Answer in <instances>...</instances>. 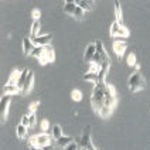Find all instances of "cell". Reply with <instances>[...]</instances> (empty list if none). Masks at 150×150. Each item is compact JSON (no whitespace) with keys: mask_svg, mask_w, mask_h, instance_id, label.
<instances>
[{"mask_svg":"<svg viewBox=\"0 0 150 150\" xmlns=\"http://www.w3.org/2000/svg\"><path fill=\"white\" fill-rule=\"evenodd\" d=\"M76 7H78V6H76L75 1H69V0H65V1H64V11H65L67 14H69V16L74 14Z\"/></svg>","mask_w":150,"mask_h":150,"instance_id":"obj_15","label":"cell"},{"mask_svg":"<svg viewBox=\"0 0 150 150\" xmlns=\"http://www.w3.org/2000/svg\"><path fill=\"white\" fill-rule=\"evenodd\" d=\"M109 68H110V62H103V64L100 65V69H99V72H98L99 83H105V78H106V75H108Z\"/></svg>","mask_w":150,"mask_h":150,"instance_id":"obj_12","label":"cell"},{"mask_svg":"<svg viewBox=\"0 0 150 150\" xmlns=\"http://www.w3.org/2000/svg\"><path fill=\"white\" fill-rule=\"evenodd\" d=\"M42 150H54V144L51 143V144H48V146H45V147H42Z\"/></svg>","mask_w":150,"mask_h":150,"instance_id":"obj_38","label":"cell"},{"mask_svg":"<svg viewBox=\"0 0 150 150\" xmlns=\"http://www.w3.org/2000/svg\"><path fill=\"white\" fill-rule=\"evenodd\" d=\"M21 125L27 126V127H30V117H28V115L25 113L24 116L21 117Z\"/></svg>","mask_w":150,"mask_h":150,"instance_id":"obj_33","label":"cell"},{"mask_svg":"<svg viewBox=\"0 0 150 150\" xmlns=\"http://www.w3.org/2000/svg\"><path fill=\"white\" fill-rule=\"evenodd\" d=\"M112 112H113V108H108V106H106V108L100 109L99 112H98V115H99L100 117H103V119H108V117L112 115Z\"/></svg>","mask_w":150,"mask_h":150,"instance_id":"obj_25","label":"cell"},{"mask_svg":"<svg viewBox=\"0 0 150 150\" xmlns=\"http://www.w3.org/2000/svg\"><path fill=\"white\" fill-rule=\"evenodd\" d=\"M93 42H95V47H96V52L100 55L102 61H103V62H110V58H109L106 50L103 48V44H102V41H100V40H96V41H93ZM100 65H102V64H100Z\"/></svg>","mask_w":150,"mask_h":150,"instance_id":"obj_10","label":"cell"},{"mask_svg":"<svg viewBox=\"0 0 150 150\" xmlns=\"http://www.w3.org/2000/svg\"><path fill=\"white\" fill-rule=\"evenodd\" d=\"M34 47L35 45H34V42L31 41L30 37H24L23 38V52H24V55H31Z\"/></svg>","mask_w":150,"mask_h":150,"instance_id":"obj_11","label":"cell"},{"mask_svg":"<svg viewBox=\"0 0 150 150\" xmlns=\"http://www.w3.org/2000/svg\"><path fill=\"white\" fill-rule=\"evenodd\" d=\"M113 42H126L127 41V38H123V37H115V38H112Z\"/></svg>","mask_w":150,"mask_h":150,"instance_id":"obj_37","label":"cell"},{"mask_svg":"<svg viewBox=\"0 0 150 150\" xmlns=\"http://www.w3.org/2000/svg\"><path fill=\"white\" fill-rule=\"evenodd\" d=\"M16 133H17V137H18V139H25V136H27V126L20 123V125L17 126Z\"/></svg>","mask_w":150,"mask_h":150,"instance_id":"obj_22","label":"cell"},{"mask_svg":"<svg viewBox=\"0 0 150 150\" xmlns=\"http://www.w3.org/2000/svg\"><path fill=\"white\" fill-rule=\"evenodd\" d=\"M79 146L83 147V149H88V150H95V146L92 144V140H91V129H89V126L85 127V132H83V134H82V139H81Z\"/></svg>","mask_w":150,"mask_h":150,"instance_id":"obj_6","label":"cell"},{"mask_svg":"<svg viewBox=\"0 0 150 150\" xmlns=\"http://www.w3.org/2000/svg\"><path fill=\"white\" fill-rule=\"evenodd\" d=\"M28 117H30V127H31V126L35 125V120H37V116H35V113H30V115H28Z\"/></svg>","mask_w":150,"mask_h":150,"instance_id":"obj_34","label":"cell"},{"mask_svg":"<svg viewBox=\"0 0 150 150\" xmlns=\"http://www.w3.org/2000/svg\"><path fill=\"white\" fill-rule=\"evenodd\" d=\"M28 72H30V69H23V71H21V74H20V76H18V81H17V88H18L20 91H21V89H23V86H24Z\"/></svg>","mask_w":150,"mask_h":150,"instance_id":"obj_18","label":"cell"},{"mask_svg":"<svg viewBox=\"0 0 150 150\" xmlns=\"http://www.w3.org/2000/svg\"><path fill=\"white\" fill-rule=\"evenodd\" d=\"M95 150H96V149H95Z\"/></svg>","mask_w":150,"mask_h":150,"instance_id":"obj_41","label":"cell"},{"mask_svg":"<svg viewBox=\"0 0 150 150\" xmlns=\"http://www.w3.org/2000/svg\"><path fill=\"white\" fill-rule=\"evenodd\" d=\"M109 33H110V37H112V38H115V37H123V38H127V37H129V30H127L122 23H119V21H116V20L112 23Z\"/></svg>","mask_w":150,"mask_h":150,"instance_id":"obj_4","label":"cell"},{"mask_svg":"<svg viewBox=\"0 0 150 150\" xmlns=\"http://www.w3.org/2000/svg\"><path fill=\"white\" fill-rule=\"evenodd\" d=\"M127 65L129 67H136L137 64H136V55H134L133 52H130L129 55H127Z\"/></svg>","mask_w":150,"mask_h":150,"instance_id":"obj_30","label":"cell"},{"mask_svg":"<svg viewBox=\"0 0 150 150\" xmlns=\"http://www.w3.org/2000/svg\"><path fill=\"white\" fill-rule=\"evenodd\" d=\"M83 81H88V82H92V83H99V76L98 74H95V72H85L83 74Z\"/></svg>","mask_w":150,"mask_h":150,"instance_id":"obj_16","label":"cell"},{"mask_svg":"<svg viewBox=\"0 0 150 150\" xmlns=\"http://www.w3.org/2000/svg\"><path fill=\"white\" fill-rule=\"evenodd\" d=\"M76 6H78V4H76ZM72 17L76 18V20H82L83 17H85V11H83L81 7H76V10H75V13L72 14Z\"/></svg>","mask_w":150,"mask_h":150,"instance_id":"obj_29","label":"cell"},{"mask_svg":"<svg viewBox=\"0 0 150 150\" xmlns=\"http://www.w3.org/2000/svg\"><path fill=\"white\" fill-rule=\"evenodd\" d=\"M71 99L75 100V102H79V100L82 99V93L79 89H74V91L71 92Z\"/></svg>","mask_w":150,"mask_h":150,"instance_id":"obj_28","label":"cell"},{"mask_svg":"<svg viewBox=\"0 0 150 150\" xmlns=\"http://www.w3.org/2000/svg\"><path fill=\"white\" fill-rule=\"evenodd\" d=\"M38 30H40V21L38 20H34L33 25H31V31H30V38H34L38 35Z\"/></svg>","mask_w":150,"mask_h":150,"instance_id":"obj_23","label":"cell"},{"mask_svg":"<svg viewBox=\"0 0 150 150\" xmlns=\"http://www.w3.org/2000/svg\"><path fill=\"white\" fill-rule=\"evenodd\" d=\"M20 74H21V71L14 69V71L10 74V76H8L6 85H16V86H17V81H18V76H20Z\"/></svg>","mask_w":150,"mask_h":150,"instance_id":"obj_17","label":"cell"},{"mask_svg":"<svg viewBox=\"0 0 150 150\" xmlns=\"http://www.w3.org/2000/svg\"><path fill=\"white\" fill-rule=\"evenodd\" d=\"M95 54H96V47H95V42L88 44V45H86V50H85V54H83V61H85L86 64H91Z\"/></svg>","mask_w":150,"mask_h":150,"instance_id":"obj_8","label":"cell"},{"mask_svg":"<svg viewBox=\"0 0 150 150\" xmlns=\"http://www.w3.org/2000/svg\"><path fill=\"white\" fill-rule=\"evenodd\" d=\"M64 134H62V129H61V126L59 125H54L52 126V139L57 142L59 137H62Z\"/></svg>","mask_w":150,"mask_h":150,"instance_id":"obj_21","label":"cell"},{"mask_svg":"<svg viewBox=\"0 0 150 150\" xmlns=\"http://www.w3.org/2000/svg\"><path fill=\"white\" fill-rule=\"evenodd\" d=\"M127 86L132 92H139L146 88V79L139 71H136L133 74L129 76L127 79Z\"/></svg>","mask_w":150,"mask_h":150,"instance_id":"obj_2","label":"cell"},{"mask_svg":"<svg viewBox=\"0 0 150 150\" xmlns=\"http://www.w3.org/2000/svg\"><path fill=\"white\" fill-rule=\"evenodd\" d=\"M30 146H35V147H45V146H48L51 144V137L48 133H45V132H42V133H38V134H34L33 137L30 139Z\"/></svg>","mask_w":150,"mask_h":150,"instance_id":"obj_3","label":"cell"},{"mask_svg":"<svg viewBox=\"0 0 150 150\" xmlns=\"http://www.w3.org/2000/svg\"><path fill=\"white\" fill-rule=\"evenodd\" d=\"M79 150H88V149H83V147H81V149H79Z\"/></svg>","mask_w":150,"mask_h":150,"instance_id":"obj_40","label":"cell"},{"mask_svg":"<svg viewBox=\"0 0 150 150\" xmlns=\"http://www.w3.org/2000/svg\"><path fill=\"white\" fill-rule=\"evenodd\" d=\"M33 86H34V74H33V71H30L28 75H27L24 86H23V89H21V95H28L30 91L33 89Z\"/></svg>","mask_w":150,"mask_h":150,"instance_id":"obj_9","label":"cell"},{"mask_svg":"<svg viewBox=\"0 0 150 150\" xmlns=\"http://www.w3.org/2000/svg\"><path fill=\"white\" fill-rule=\"evenodd\" d=\"M31 55H33V57H35L37 59H40L42 55H44V47L35 45V47H34V50H33V52H31Z\"/></svg>","mask_w":150,"mask_h":150,"instance_id":"obj_26","label":"cell"},{"mask_svg":"<svg viewBox=\"0 0 150 150\" xmlns=\"http://www.w3.org/2000/svg\"><path fill=\"white\" fill-rule=\"evenodd\" d=\"M51 40H52V34H44V35H37V37L31 38V41L34 42V45H40V47L50 45Z\"/></svg>","mask_w":150,"mask_h":150,"instance_id":"obj_7","label":"cell"},{"mask_svg":"<svg viewBox=\"0 0 150 150\" xmlns=\"http://www.w3.org/2000/svg\"><path fill=\"white\" fill-rule=\"evenodd\" d=\"M117 103L116 89L110 83H96L91 95L92 109L98 113L102 108H113Z\"/></svg>","mask_w":150,"mask_h":150,"instance_id":"obj_1","label":"cell"},{"mask_svg":"<svg viewBox=\"0 0 150 150\" xmlns=\"http://www.w3.org/2000/svg\"><path fill=\"white\" fill-rule=\"evenodd\" d=\"M44 50H45V55H47V58L50 62H54V59H55V51L52 48V45H45L44 47Z\"/></svg>","mask_w":150,"mask_h":150,"instance_id":"obj_20","label":"cell"},{"mask_svg":"<svg viewBox=\"0 0 150 150\" xmlns=\"http://www.w3.org/2000/svg\"><path fill=\"white\" fill-rule=\"evenodd\" d=\"M126 47H127V42H113V51L119 58H122V55L125 54Z\"/></svg>","mask_w":150,"mask_h":150,"instance_id":"obj_13","label":"cell"},{"mask_svg":"<svg viewBox=\"0 0 150 150\" xmlns=\"http://www.w3.org/2000/svg\"><path fill=\"white\" fill-rule=\"evenodd\" d=\"M38 102L37 100H34V102H31L30 103V106H28V110H27V115H30V113H35V110H37V108H38Z\"/></svg>","mask_w":150,"mask_h":150,"instance_id":"obj_31","label":"cell"},{"mask_svg":"<svg viewBox=\"0 0 150 150\" xmlns=\"http://www.w3.org/2000/svg\"><path fill=\"white\" fill-rule=\"evenodd\" d=\"M40 16H41V14H40V10L34 8V10H33V18H34V20H38V18H40Z\"/></svg>","mask_w":150,"mask_h":150,"instance_id":"obj_35","label":"cell"},{"mask_svg":"<svg viewBox=\"0 0 150 150\" xmlns=\"http://www.w3.org/2000/svg\"><path fill=\"white\" fill-rule=\"evenodd\" d=\"M3 93L4 95H21V91L17 88L16 85H4L3 86Z\"/></svg>","mask_w":150,"mask_h":150,"instance_id":"obj_14","label":"cell"},{"mask_svg":"<svg viewBox=\"0 0 150 150\" xmlns=\"http://www.w3.org/2000/svg\"><path fill=\"white\" fill-rule=\"evenodd\" d=\"M71 142H72V139H71L69 136H62V137H59L58 140H57V144L61 146V147H65V146L69 144Z\"/></svg>","mask_w":150,"mask_h":150,"instance_id":"obj_27","label":"cell"},{"mask_svg":"<svg viewBox=\"0 0 150 150\" xmlns=\"http://www.w3.org/2000/svg\"><path fill=\"white\" fill-rule=\"evenodd\" d=\"M75 3L78 4V7L82 8L83 11H89V10H92V3H93V1H88V0H76Z\"/></svg>","mask_w":150,"mask_h":150,"instance_id":"obj_19","label":"cell"},{"mask_svg":"<svg viewBox=\"0 0 150 150\" xmlns=\"http://www.w3.org/2000/svg\"><path fill=\"white\" fill-rule=\"evenodd\" d=\"M115 16H116V21L122 23V6L120 1H115Z\"/></svg>","mask_w":150,"mask_h":150,"instance_id":"obj_24","label":"cell"},{"mask_svg":"<svg viewBox=\"0 0 150 150\" xmlns=\"http://www.w3.org/2000/svg\"><path fill=\"white\" fill-rule=\"evenodd\" d=\"M30 150H42V149H40V147H35V146H31V147H30Z\"/></svg>","mask_w":150,"mask_h":150,"instance_id":"obj_39","label":"cell"},{"mask_svg":"<svg viewBox=\"0 0 150 150\" xmlns=\"http://www.w3.org/2000/svg\"><path fill=\"white\" fill-rule=\"evenodd\" d=\"M64 150H79V147H78V144L72 140V142L69 143V144H67L65 147H64Z\"/></svg>","mask_w":150,"mask_h":150,"instance_id":"obj_32","label":"cell"},{"mask_svg":"<svg viewBox=\"0 0 150 150\" xmlns=\"http://www.w3.org/2000/svg\"><path fill=\"white\" fill-rule=\"evenodd\" d=\"M10 95H3L0 99V116H1V122H6L8 113V106H10Z\"/></svg>","mask_w":150,"mask_h":150,"instance_id":"obj_5","label":"cell"},{"mask_svg":"<svg viewBox=\"0 0 150 150\" xmlns=\"http://www.w3.org/2000/svg\"><path fill=\"white\" fill-rule=\"evenodd\" d=\"M41 129H42V132H45V130H48V122L44 119L41 122Z\"/></svg>","mask_w":150,"mask_h":150,"instance_id":"obj_36","label":"cell"}]
</instances>
